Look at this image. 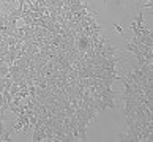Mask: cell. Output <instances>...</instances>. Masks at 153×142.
I'll list each match as a JSON object with an SVG mask.
<instances>
[{
    "mask_svg": "<svg viewBox=\"0 0 153 142\" xmlns=\"http://www.w3.org/2000/svg\"><path fill=\"white\" fill-rule=\"evenodd\" d=\"M104 2H107V0H104Z\"/></svg>",
    "mask_w": 153,
    "mask_h": 142,
    "instance_id": "8992f818",
    "label": "cell"
},
{
    "mask_svg": "<svg viewBox=\"0 0 153 142\" xmlns=\"http://www.w3.org/2000/svg\"><path fill=\"white\" fill-rule=\"evenodd\" d=\"M134 22H136L137 28H139L140 25H144V24H145V22H144V13H142V11H140V13H139V16H137V17L134 19Z\"/></svg>",
    "mask_w": 153,
    "mask_h": 142,
    "instance_id": "6da1fadb",
    "label": "cell"
},
{
    "mask_svg": "<svg viewBox=\"0 0 153 142\" xmlns=\"http://www.w3.org/2000/svg\"><path fill=\"white\" fill-rule=\"evenodd\" d=\"M153 6V2H147L145 3V6H144V8H152Z\"/></svg>",
    "mask_w": 153,
    "mask_h": 142,
    "instance_id": "277c9868",
    "label": "cell"
},
{
    "mask_svg": "<svg viewBox=\"0 0 153 142\" xmlns=\"http://www.w3.org/2000/svg\"><path fill=\"white\" fill-rule=\"evenodd\" d=\"M114 27H115V30H117L118 33H123V27H121L120 24H114Z\"/></svg>",
    "mask_w": 153,
    "mask_h": 142,
    "instance_id": "3957f363",
    "label": "cell"
},
{
    "mask_svg": "<svg viewBox=\"0 0 153 142\" xmlns=\"http://www.w3.org/2000/svg\"><path fill=\"white\" fill-rule=\"evenodd\" d=\"M0 17H2V13H0Z\"/></svg>",
    "mask_w": 153,
    "mask_h": 142,
    "instance_id": "5b68a950",
    "label": "cell"
},
{
    "mask_svg": "<svg viewBox=\"0 0 153 142\" xmlns=\"http://www.w3.org/2000/svg\"><path fill=\"white\" fill-rule=\"evenodd\" d=\"M32 141H33V142H40V141H41V136H40L38 129H33V136H32Z\"/></svg>",
    "mask_w": 153,
    "mask_h": 142,
    "instance_id": "7a4b0ae2",
    "label": "cell"
}]
</instances>
